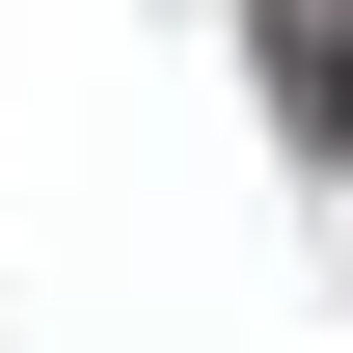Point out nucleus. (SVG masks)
Instances as JSON below:
<instances>
[{
	"mask_svg": "<svg viewBox=\"0 0 353 353\" xmlns=\"http://www.w3.org/2000/svg\"><path fill=\"white\" fill-rule=\"evenodd\" d=\"M299 82H326V109H353V54H299Z\"/></svg>",
	"mask_w": 353,
	"mask_h": 353,
	"instance_id": "obj_1",
	"label": "nucleus"
}]
</instances>
